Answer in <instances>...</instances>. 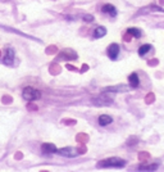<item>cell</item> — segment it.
Wrapping results in <instances>:
<instances>
[{
  "mask_svg": "<svg viewBox=\"0 0 164 172\" xmlns=\"http://www.w3.org/2000/svg\"><path fill=\"white\" fill-rule=\"evenodd\" d=\"M126 160L121 159L118 157L114 158H108V159H104L101 162H99V167H124Z\"/></svg>",
  "mask_w": 164,
  "mask_h": 172,
  "instance_id": "obj_1",
  "label": "cell"
},
{
  "mask_svg": "<svg viewBox=\"0 0 164 172\" xmlns=\"http://www.w3.org/2000/svg\"><path fill=\"white\" fill-rule=\"evenodd\" d=\"M22 96H23V99H26V100L28 102H32V100H37V99L41 98V94L39 90H36V89L34 87H24L23 89V93H22Z\"/></svg>",
  "mask_w": 164,
  "mask_h": 172,
  "instance_id": "obj_2",
  "label": "cell"
},
{
  "mask_svg": "<svg viewBox=\"0 0 164 172\" xmlns=\"http://www.w3.org/2000/svg\"><path fill=\"white\" fill-rule=\"evenodd\" d=\"M56 153L63 155V157H67V158H75L77 157L78 154V150L76 148H71V146H68V148H62V149H58L56 150Z\"/></svg>",
  "mask_w": 164,
  "mask_h": 172,
  "instance_id": "obj_3",
  "label": "cell"
},
{
  "mask_svg": "<svg viewBox=\"0 0 164 172\" xmlns=\"http://www.w3.org/2000/svg\"><path fill=\"white\" fill-rule=\"evenodd\" d=\"M108 55L112 60H116L119 55V45L118 44H112L108 48Z\"/></svg>",
  "mask_w": 164,
  "mask_h": 172,
  "instance_id": "obj_4",
  "label": "cell"
},
{
  "mask_svg": "<svg viewBox=\"0 0 164 172\" xmlns=\"http://www.w3.org/2000/svg\"><path fill=\"white\" fill-rule=\"evenodd\" d=\"M14 60V50L10 48L5 49L4 51V63L5 64H12V62Z\"/></svg>",
  "mask_w": 164,
  "mask_h": 172,
  "instance_id": "obj_5",
  "label": "cell"
},
{
  "mask_svg": "<svg viewBox=\"0 0 164 172\" xmlns=\"http://www.w3.org/2000/svg\"><path fill=\"white\" fill-rule=\"evenodd\" d=\"M103 13H106V14H109L110 17H116L117 9H116V7H113L112 4H105L103 7Z\"/></svg>",
  "mask_w": 164,
  "mask_h": 172,
  "instance_id": "obj_6",
  "label": "cell"
},
{
  "mask_svg": "<svg viewBox=\"0 0 164 172\" xmlns=\"http://www.w3.org/2000/svg\"><path fill=\"white\" fill-rule=\"evenodd\" d=\"M41 149H42V152L44 153H48V154H50V153H56V146L54 145V144H44L42 146H41Z\"/></svg>",
  "mask_w": 164,
  "mask_h": 172,
  "instance_id": "obj_7",
  "label": "cell"
},
{
  "mask_svg": "<svg viewBox=\"0 0 164 172\" xmlns=\"http://www.w3.org/2000/svg\"><path fill=\"white\" fill-rule=\"evenodd\" d=\"M112 122H113V118L108 114H101L99 117V123L101 125V126H108V125L112 123Z\"/></svg>",
  "mask_w": 164,
  "mask_h": 172,
  "instance_id": "obj_8",
  "label": "cell"
},
{
  "mask_svg": "<svg viewBox=\"0 0 164 172\" xmlns=\"http://www.w3.org/2000/svg\"><path fill=\"white\" fill-rule=\"evenodd\" d=\"M128 81H130V85L132 86V87H137L138 84H140V80H138L137 73L130 74V77H128Z\"/></svg>",
  "mask_w": 164,
  "mask_h": 172,
  "instance_id": "obj_9",
  "label": "cell"
},
{
  "mask_svg": "<svg viewBox=\"0 0 164 172\" xmlns=\"http://www.w3.org/2000/svg\"><path fill=\"white\" fill-rule=\"evenodd\" d=\"M150 50H151V45H149V44L142 45V46H140V49H138V55H140V57H144V55H146Z\"/></svg>",
  "mask_w": 164,
  "mask_h": 172,
  "instance_id": "obj_10",
  "label": "cell"
},
{
  "mask_svg": "<svg viewBox=\"0 0 164 172\" xmlns=\"http://www.w3.org/2000/svg\"><path fill=\"white\" fill-rule=\"evenodd\" d=\"M105 34H106V28H105V27H97V28L94 31V37L95 39L103 37Z\"/></svg>",
  "mask_w": 164,
  "mask_h": 172,
  "instance_id": "obj_11",
  "label": "cell"
},
{
  "mask_svg": "<svg viewBox=\"0 0 164 172\" xmlns=\"http://www.w3.org/2000/svg\"><path fill=\"white\" fill-rule=\"evenodd\" d=\"M128 34H130L131 36H133V37L136 39H140L141 37V31L138 28H135V27H131V28H128Z\"/></svg>",
  "mask_w": 164,
  "mask_h": 172,
  "instance_id": "obj_12",
  "label": "cell"
},
{
  "mask_svg": "<svg viewBox=\"0 0 164 172\" xmlns=\"http://www.w3.org/2000/svg\"><path fill=\"white\" fill-rule=\"evenodd\" d=\"M158 168V166L157 165H151V166H140V167L137 168L138 171H155Z\"/></svg>",
  "mask_w": 164,
  "mask_h": 172,
  "instance_id": "obj_13",
  "label": "cell"
},
{
  "mask_svg": "<svg viewBox=\"0 0 164 172\" xmlns=\"http://www.w3.org/2000/svg\"><path fill=\"white\" fill-rule=\"evenodd\" d=\"M83 18H85V21H86V22L94 21V17H92V16H83Z\"/></svg>",
  "mask_w": 164,
  "mask_h": 172,
  "instance_id": "obj_14",
  "label": "cell"
}]
</instances>
